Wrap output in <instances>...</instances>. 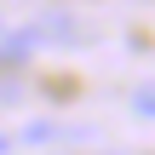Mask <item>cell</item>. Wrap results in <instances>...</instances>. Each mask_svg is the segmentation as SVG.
<instances>
[{
    "instance_id": "1",
    "label": "cell",
    "mask_w": 155,
    "mask_h": 155,
    "mask_svg": "<svg viewBox=\"0 0 155 155\" xmlns=\"http://www.w3.org/2000/svg\"><path fill=\"white\" fill-rule=\"evenodd\" d=\"M132 109H138V115H155V86H150V92H138V98H132Z\"/></svg>"
}]
</instances>
